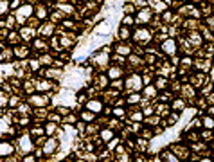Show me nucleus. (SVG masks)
I'll return each instance as SVG.
<instances>
[{"instance_id":"nucleus-31","label":"nucleus","mask_w":214,"mask_h":162,"mask_svg":"<svg viewBox=\"0 0 214 162\" xmlns=\"http://www.w3.org/2000/svg\"><path fill=\"white\" fill-rule=\"evenodd\" d=\"M133 119H137V121H140V119H142V114H133Z\"/></svg>"},{"instance_id":"nucleus-33","label":"nucleus","mask_w":214,"mask_h":162,"mask_svg":"<svg viewBox=\"0 0 214 162\" xmlns=\"http://www.w3.org/2000/svg\"><path fill=\"white\" fill-rule=\"evenodd\" d=\"M38 65H40L38 61H31V67H32V69H38Z\"/></svg>"},{"instance_id":"nucleus-27","label":"nucleus","mask_w":214,"mask_h":162,"mask_svg":"<svg viewBox=\"0 0 214 162\" xmlns=\"http://www.w3.org/2000/svg\"><path fill=\"white\" fill-rule=\"evenodd\" d=\"M124 23H126V25H131V23H133V18H131V16H126V18H124Z\"/></svg>"},{"instance_id":"nucleus-23","label":"nucleus","mask_w":214,"mask_h":162,"mask_svg":"<svg viewBox=\"0 0 214 162\" xmlns=\"http://www.w3.org/2000/svg\"><path fill=\"white\" fill-rule=\"evenodd\" d=\"M162 87H166V79H157V88H162Z\"/></svg>"},{"instance_id":"nucleus-29","label":"nucleus","mask_w":214,"mask_h":162,"mask_svg":"<svg viewBox=\"0 0 214 162\" xmlns=\"http://www.w3.org/2000/svg\"><path fill=\"white\" fill-rule=\"evenodd\" d=\"M45 14H47V11H45V9H40V11H38V16H40V18H43Z\"/></svg>"},{"instance_id":"nucleus-10","label":"nucleus","mask_w":214,"mask_h":162,"mask_svg":"<svg viewBox=\"0 0 214 162\" xmlns=\"http://www.w3.org/2000/svg\"><path fill=\"white\" fill-rule=\"evenodd\" d=\"M151 5H153L157 11H164V9H166V5H164L162 2H158V0H151Z\"/></svg>"},{"instance_id":"nucleus-3","label":"nucleus","mask_w":214,"mask_h":162,"mask_svg":"<svg viewBox=\"0 0 214 162\" xmlns=\"http://www.w3.org/2000/svg\"><path fill=\"white\" fill-rule=\"evenodd\" d=\"M149 38H151V32L148 29H139L135 32V40L137 41H149Z\"/></svg>"},{"instance_id":"nucleus-26","label":"nucleus","mask_w":214,"mask_h":162,"mask_svg":"<svg viewBox=\"0 0 214 162\" xmlns=\"http://www.w3.org/2000/svg\"><path fill=\"white\" fill-rule=\"evenodd\" d=\"M124 11H126V13H133V5H131V4H126Z\"/></svg>"},{"instance_id":"nucleus-30","label":"nucleus","mask_w":214,"mask_h":162,"mask_svg":"<svg viewBox=\"0 0 214 162\" xmlns=\"http://www.w3.org/2000/svg\"><path fill=\"white\" fill-rule=\"evenodd\" d=\"M113 114H115V115H121V117H122V115H124V112H122V110H121V108H117V110H113Z\"/></svg>"},{"instance_id":"nucleus-25","label":"nucleus","mask_w":214,"mask_h":162,"mask_svg":"<svg viewBox=\"0 0 214 162\" xmlns=\"http://www.w3.org/2000/svg\"><path fill=\"white\" fill-rule=\"evenodd\" d=\"M137 101H140V97H139L137 94H133V96L130 97V103H137Z\"/></svg>"},{"instance_id":"nucleus-18","label":"nucleus","mask_w":214,"mask_h":162,"mask_svg":"<svg viewBox=\"0 0 214 162\" xmlns=\"http://www.w3.org/2000/svg\"><path fill=\"white\" fill-rule=\"evenodd\" d=\"M108 74H110V78H119V76H121V70H119V69H110Z\"/></svg>"},{"instance_id":"nucleus-24","label":"nucleus","mask_w":214,"mask_h":162,"mask_svg":"<svg viewBox=\"0 0 214 162\" xmlns=\"http://www.w3.org/2000/svg\"><path fill=\"white\" fill-rule=\"evenodd\" d=\"M166 157H167V160H169V162H180L178 159H176V157H175V155H171V153H167Z\"/></svg>"},{"instance_id":"nucleus-8","label":"nucleus","mask_w":214,"mask_h":162,"mask_svg":"<svg viewBox=\"0 0 214 162\" xmlns=\"http://www.w3.org/2000/svg\"><path fill=\"white\" fill-rule=\"evenodd\" d=\"M149 16H151L149 9H142V11L139 13V22H148V20H149Z\"/></svg>"},{"instance_id":"nucleus-37","label":"nucleus","mask_w":214,"mask_h":162,"mask_svg":"<svg viewBox=\"0 0 214 162\" xmlns=\"http://www.w3.org/2000/svg\"><path fill=\"white\" fill-rule=\"evenodd\" d=\"M211 25H212V27H214V20H211Z\"/></svg>"},{"instance_id":"nucleus-12","label":"nucleus","mask_w":214,"mask_h":162,"mask_svg":"<svg viewBox=\"0 0 214 162\" xmlns=\"http://www.w3.org/2000/svg\"><path fill=\"white\" fill-rule=\"evenodd\" d=\"M14 54H16L18 58H25V56H27V49H25V47H22V49L16 47V52H14Z\"/></svg>"},{"instance_id":"nucleus-15","label":"nucleus","mask_w":214,"mask_h":162,"mask_svg":"<svg viewBox=\"0 0 214 162\" xmlns=\"http://www.w3.org/2000/svg\"><path fill=\"white\" fill-rule=\"evenodd\" d=\"M101 137H103V141H112V137H113V133H112L110 130H104V132L101 133Z\"/></svg>"},{"instance_id":"nucleus-17","label":"nucleus","mask_w":214,"mask_h":162,"mask_svg":"<svg viewBox=\"0 0 214 162\" xmlns=\"http://www.w3.org/2000/svg\"><path fill=\"white\" fill-rule=\"evenodd\" d=\"M117 52H119V54H128V52H130V47H126V45H119V47H117Z\"/></svg>"},{"instance_id":"nucleus-11","label":"nucleus","mask_w":214,"mask_h":162,"mask_svg":"<svg viewBox=\"0 0 214 162\" xmlns=\"http://www.w3.org/2000/svg\"><path fill=\"white\" fill-rule=\"evenodd\" d=\"M146 96L148 97H155L157 96V87H146Z\"/></svg>"},{"instance_id":"nucleus-6","label":"nucleus","mask_w":214,"mask_h":162,"mask_svg":"<svg viewBox=\"0 0 214 162\" xmlns=\"http://www.w3.org/2000/svg\"><path fill=\"white\" fill-rule=\"evenodd\" d=\"M56 146H58V142H56V139H49V141L45 142V148H43V151H45V153H54V150H56Z\"/></svg>"},{"instance_id":"nucleus-13","label":"nucleus","mask_w":214,"mask_h":162,"mask_svg":"<svg viewBox=\"0 0 214 162\" xmlns=\"http://www.w3.org/2000/svg\"><path fill=\"white\" fill-rule=\"evenodd\" d=\"M7 11H9V4L5 0H2V4H0V14H5Z\"/></svg>"},{"instance_id":"nucleus-38","label":"nucleus","mask_w":214,"mask_h":162,"mask_svg":"<svg viewBox=\"0 0 214 162\" xmlns=\"http://www.w3.org/2000/svg\"><path fill=\"white\" fill-rule=\"evenodd\" d=\"M211 114H214V106H212V108H211Z\"/></svg>"},{"instance_id":"nucleus-14","label":"nucleus","mask_w":214,"mask_h":162,"mask_svg":"<svg viewBox=\"0 0 214 162\" xmlns=\"http://www.w3.org/2000/svg\"><path fill=\"white\" fill-rule=\"evenodd\" d=\"M108 29H110V25H108V22H103V25H99L95 31L97 32H108Z\"/></svg>"},{"instance_id":"nucleus-2","label":"nucleus","mask_w":214,"mask_h":162,"mask_svg":"<svg viewBox=\"0 0 214 162\" xmlns=\"http://www.w3.org/2000/svg\"><path fill=\"white\" fill-rule=\"evenodd\" d=\"M162 50L166 52V54H175V50H176V43H175V40H166L164 43H162Z\"/></svg>"},{"instance_id":"nucleus-5","label":"nucleus","mask_w":214,"mask_h":162,"mask_svg":"<svg viewBox=\"0 0 214 162\" xmlns=\"http://www.w3.org/2000/svg\"><path fill=\"white\" fill-rule=\"evenodd\" d=\"M86 108H88L90 112H94V114H99V112L103 110V103L94 99V101H88V103H86Z\"/></svg>"},{"instance_id":"nucleus-9","label":"nucleus","mask_w":214,"mask_h":162,"mask_svg":"<svg viewBox=\"0 0 214 162\" xmlns=\"http://www.w3.org/2000/svg\"><path fill=\"white\" fill-rule=\"evenodd\" d=\"M20 146H22L23 151H29V150H31V141H29L27 137H22V139H20Z\"/></svg>"},{"instance_id":"nucleus-16","label":"nucleus","mask_w":214,"mask_h":162,"mask_svg":"<svg viewBox=\"0 0 214 162\" xmlns=\"http://www.w3.org/2000/svg\"><path fill=\"white\" fill-rule=\"evenodd\" d=\"M203 126L211 130V128H214V121L211 119V117H205V119H203Z\"/></svg>"},{"instance_id":"nucleus-34","label":"nucleus","mask_w":214,"mask_h":162,"mask_svg":"<svg viewBox=\"0 0 214 162\" xmlns=\"http://www.w3.org/2000/svg\"><path fill=\"white\" fill-rule=\"evenodd\" d=\"M5 101H7V97H5V94H2V106L5 105Z\"/></svg>"},{"instance_id":"nucleus-32","label":"nucleus","mask_w":214,"mask_h":162,"mask_svg":"<svg viewBox=\"0 0 214 162\" xmlns=\"http://www.w3.org/2000/svg\"><path fill=\"white\" fill-rule=\"evenodd\" d=\"M47 132L52 133V132H54V126H52V124H47Z\"/></svg>"},{"instance_id":"nucleus-20","label":"nucleus","mask_w":214,"mask_h":162,"mask_svg":"<svg viewBox=\"0 0 214 162\" xmlns=\"http://www.w3.org/2000/svg\"><path fill=\"white\" fill-rule=\"evenodd\" d=\"M49 87H50V83H47V81L38 83V88H40V90H45V88H49Z\"/></svg>"},{"instance_id":"nucleus-36","label":"nucleus","mask_w":214,"mask_h":162,"mask_svg":"<svg viewBox=\"0 0 214 162\" xmlns=\"http://www.w3.org/2000/svg\"><path fill=\"white\" fill-rule=\"evenodd\" d=\"M211 101H212V103H214V94H212V96H211Z\"/></svg>"},{"instance_id":"nucleus-35","label":"nucleus","mask_w":214,"mask_h":162,"mask_svg":"<svg viewBox=\"0 0 214 162\" xmlns=\"http://www.w3.org/2000/svg\"><path fill=\"white\" fill-rule=\"evenodd\" d=\"M23 162H34V159H32V157H27V159H25Z\"/></svg>"},{"instance_id":"nucleus-1","label":"nucleus","mask_w":214,"mask_h":162,"mask_svg":"<svg viewBox=\"0 0 214 162\" xmlns=\"http://www.w3.org/2000/svg\"><path fill=\"white\" fill-rule=\"evenodd\" d=\"M31 13H32V7H31V5H23V7H20V9L16 11V18H18V22H23Z\"/></svg>"},{"instance_id":"nucleus-21","label":"nucleus","mask_w":214,"mask_h":162,"mask_svg":"<svg viewBox=\"0 0 214 162\" xmlns=\"http://www.w3.org/2000/svg\"><path fill=\"white\" fill-rule=\"evenodd\" d=\"M31 101H32V103H36V105H43V103H45V99H43V97H36V96H34Z\"/></svg>"},{"instance_id":"nucleus-39","label":"nucleus","mask_w":214,"mask_h":162,"mask_svg":"<svg viewBox=\"0 0 214 162\" xmlns=\"http://www.w3.org/2000/svg\"><path fill=\"white\" fill-rule=\"evenodd\" d=\"M77 162H85V160H77Z\"/></svg>"},{"instance_id":"nucleus-19","label":"nucleus","mask_w":214,"mask_h":162,"mask_svg":"<svg viewBox=\"0 0 214 162\" xmlns=\"http://www.w3.org/2000/svg\"><path fill=\"white\" fill-rule=\"evenodd\" d=\"M83 119H85V121H92V119H94V112H85V114H83Z\"/></svg>"},{"instance_id":"nucleus-7","label":"nucleus","mask_w":214,"mask_h":162,"mask_svg":"<svg viewBox=\"0 0 214 162\" xmlns=\"http://www.w3.org/2000/svg\"><path fill=\"white\" fill-rule=\"evenodd\" d=\"M0 153H2V157H9V155L13 153V146H11L9 142H2V146H0Z\"/></svg>"},{"instance_id":"nucleus-28","label":"nucleus","mask_w":214,"mask_h":162,"mask_svg":"<svg viewBox=\"0 0 214 162\" xmlns=\"http://www.w3.org/2000/svg\"><path fill=\"white\" fill-rule=\"evenodd\" d=\"M173 106H175V108H184V103H182V101H175Z\"/></svg>"},{"instance_id":"nucleus-22","label":"nucleus","mask_w":214,"mask_h":162,"mask_svg":"<svg viewBox=\"0 0 214 162\" xmlns=\"http://www.w3.org/2000/svg\"><path fill=\"white\" fill-rule=\"evenodd\" d=\"M61 11H65V13H72V5L65 4V5H61Z\"/></svg>"},{"instance_id":"nucleus-4","label":"nucleus","mask_w":214,"mask_h":162,"mask_svg":"<svg viewBox=\"0 0 214 162\" xmlns=\"http://www.w3.org/2000/svg\"><path fill=\"white\" fill-rule=\"evenodd\" d=\"M128 87L133 88V90H140V88H142V79H140V76H131V78L128 79Z\"/></svg>"}]
</instances>
